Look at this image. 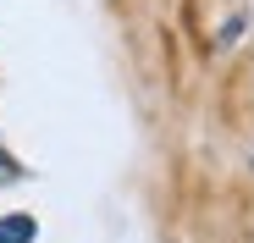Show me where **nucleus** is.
Wrapping results in <instances>:
<instances>
[{"mask_svg": "<svg viewBox=\"0 0 254 243\" xmlns=\"http://www.w3.org/2000/svg\"><path fill=\"white\" fill-rule=\"evenodd\" d=\"M39 221L33 216H0V243H33Z\"/></svg>", "mask_w": 254, "mask_h": 243, "instance_id": "nucleus-1", "label": "nucleus"}]
</instances>
